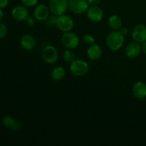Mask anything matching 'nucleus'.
<instances>
[{
  "mask_svg": "<svg viewBox=\"0 0 146 146\" xmlns=\"http://www.w3.org/2000/svg\"><path fill=\"white\" fill-rule=\"evenodd\" d=\"M125 41V36L120 31H114L108 34L106 37V45L111 51H117L122 48Z\"/></svg>",
  "mask_w": 146,
  "mask_h": 146,
  "instance_id": "nucleus-1",
  "label": "nucleus"
},
{
  "mask_svg": "<svg viewBox=\"0 0 146 146\" xmlns=\"http://www.w3.org/2000/svg\"><path fill=\"white\" fill-rule=\"evenodd\" d=\"M90 69L89 64L83 59H76L70 64V71L76 76L86 75Z\"/></svg>",
  "mask_w": 146,
  "mask_h": 146,
  "instance_id": "nucleus-2",
  "label": "nucleus"
},
{
  "mask_svg": "<svg viewBox=\"0 0 146 146\" xmlns=\"http://www.w3.org/2000/svg\"><path fill=\"white\" fill-rule=\"evenodd\" d=\"M48 7L51 14L56 17L63 15L68 9V0H50Z\"/></svg>",
  "mask_w": 146,
  "mask_h": 146,
  "instance_id": "nucleus-3",
  "label": "nucleus"
},
{
  "mask_svg": "<svg viewBox=\"0 0 146 146\" xmlns=\"http://www.w3.org/2000/svg\"><path fill=\"white\" fill-rule=\"evenodd\" d=\"M61 44L65 48L74 49L79 45L80 38L76 34L71 31L64 32L61 37Z\"/></svg>",
  "mask_w": 146,
  "mask_h": 146,
  "instance_id": "nucleus-4",
  "label": "nucleus"
},
{
  "mask_svg": "<svg viewBox=\"0 0 146 146\" xmlns=\"http://www.w3.org/2000/svg\"><path fill=\"white\" fill-rule=\"evenodd\" d=\"M56 26L62 32L71 31L74 27V19L66 14L58 16L56 19Z\"/></svg>",
  "mask_w": 146,
  "mask_h": 146,
  "instance_id": "nucleus-5",
  "label": "nucleus"
},
{
  "mask_svg": "<svg viewBox=\"0 0 146 146\" xmlns=\"http://www.w3.org/2000/svg\"><path fill=\"white\" fill-rule=\"evenodd\" d=\"M42 59L48 64H55L58 58V52L55 46L48 45L43 48L41 51Z\"/></svg>",
  "mask_w": 146,
  "mask_h": 146,
  "instance_id": "nucleus-6",
  "label": "nucleus"
},
{
  "mask_svg": "<svg viewBox=\"0 0 146 146\" xmlns=\"http://www.w3.org/2000/svg\"><path fill=\"white\" fill-rule=\"evenodd\" d=\"M68 9L75 14L86 13L89 4L87 0H68Z\"/></svg>",
  "mask_w": 146,
  "mask_h": 146,
  "instance_id": "nucleus-7",
  "label": "nucleus"
},
{
  "mask_svg": "<svg viewBox=\"0 0 146 146\" xmlns=\"http://www.w3.org/2000/svg\"><path fill=\"white\" fill-rule=\"evenodd\" d=\"M87 18L91 22L98 23L102 21L104 17V13L102 9L98 5L90 6L86 11Z\"/></svg>",
  "mask_w": 146,
  "mask_h": 146,
  "instance_id": "nucleus-8",
  "label": "nucleus"
},
{
  "mask_svg": "<svg viewBox=\"0 0 146 146\" xmlns=\"http://www.w3.org/2000/svg\"><path fill=\"white\" fill-rule=\"evenodd\" d=\"M49 7L44 4H40L36 6L34 10V17L36 20L39 21H44L47 19L50 16Z\"/></svg>",
  "mask_w": 146,
  "mask_h": 146,
  "instance_id": "nucleus-9",
  "label": "nucleus"
},
{
  "mask_svg": "<svg viewBox=\"0 0 146 146\" xmlns=\"http://www.w3.org/2000/svg\"><path fill=\"white\" fill-rule=\"evenodd\" d=\"M11 17L15 21L21 22L25 21L29 17V11L27 7L24 5L15 6L11 10Z\"/></svg>",
  "mask_w": 146,
  "mask_h": 146,
  "instance_id": "nucleus-10",
  "label": "nucleus"
},
{
  "mask_svg": "<svg viewBox=\"0 0 146 146\" xmlns=\"http://www.w3.org/2000/svg\"><path fill=\"white\" fill-rule=\"evenodd\" d=\"M132 38L136 42L141 43L146 41V26L140 24L135 26L132 31Z\"/></svg>",
  "mask_w": 146,
  "mask_h": 146,
  "instance_id": "nucleus-11",
  "label": "nucleus"
},
{
  "mask_svg": "<svg viewBox=\"0 0 146 146\" xmlns=\"http://www.w3.org/2000/svg\"><path fill=\"white\" fill-rule=\"evenodd\" d=\"M141 52L142 51H141V44H140V43L136 42L135 41L130 42L125 46V54L128 58H136L141 54Z\"/></svg>",
  "mask_w": 146,
  "mask_h": 146,
  "instance_id": "nucleus-12",
  "label": "nucleus"
},
{
  "mask_svg": "<svg viewBox=\"0 0 146 146\" xmlns=\"http://www.w3.org/2000/svg\"><path fill=\"white\" fill-rule=\"evenodd\" d=\"M132 93L134 96L139 99L146 98V84L143 81H137L132 87Z\"/></svg>",
  "mask_w": 146,
  "mask_h": 146,
  "instance_id": "nucleus-13",
  "label": "nucleus"
},
{
  "mask_svg": "<svg viewBox=\"0 0 146 146\" xmlns=\"http://www.w3.org/2000/svg\"><path fill=\"white\" fill-rule=\"evenodd\" d=\"M21 47L26 51H31L36 46V41L34 37L30 34H24L20 39Z\"/></svg>",
  "mask_w": 146,
  "mask_h": 146,
  "instance_id": "nucleus-14",
  "label": "nucleus"
},
{
  "mask_svg": "<svg viewBox=\"0 0 146 146\" xmlns=\"http://www.w3.org/2000/svg\"><path fill=\"white\" fill-rule=\"evenodd\" d=\"M87 56L88 58L92 61H96L99 59L102 56V48L96 44L89 46L87 50Z\"/></svg>",
  "mask_w": 146,
  "mask_h": 146,
  "instance_id": "nucleus-15",
  "label": "nucleus"
},
{
  "mask_svg": "<svg viewBox=\"0 0 146 146\" xmlns=\"http://www.w3.org/2000/svg\"><path fill=\"white\" fill-rule=\"evenodd\" d=\"M108 24L111 29L114 30V31H120L121 29L122 28L123 21L119 16L113 14L108 18Z\"/></svg>",
  "mask_w": 146,
  "mask_h": 146,
  "instance_id": "nucleus-16",
  "label": "nucleus"
},
{
  "mask_svg": "<svg viewBox=\"0 0 146 146\" xmlns=\"http://www.w3.org/2000/svg\"><path fill=\"white\" fill-rule=\"evenodd\" d=\"M66 76V70L62 66L55 67L51 72V79L56 81H59L64 79Z\"/></svg>",
  "mask_w": 146,
  "mask_h": 146,
  "instance_id": "nucleus-17",
  "label": "nucleus"
},
{
  "mask_svg": "<svg viewBox=\"0 0 146 146\" xmlns=\"http://www.w3.org/2000/svg\"><path fill=\"white\" fill-rule=\"evenodd\" d=\"M63 58H64V60L66 63L71 64L74 60H76L75 53L74 52V51H72V49H68V48H67L63 53Z\"/></svg>",
  "mask_w": 146,
  "mask_h": 146,
  "instance_id": "nucleus-18",
  "label": "nucleus"
},
{
  "mask_svg": "<svg viewBox=\"0 0 146 146\" xmlns=\"http://www.w3.org/2000/svg\"><path fill=\"white\" fill-rule=\"evenodd\" d=\"M16 120H14L10 115H6L2 118V124L6 128H9L11 130L16 123Z\"/></svg>",
  "mask_w": 146,
  "mask_h": 146,
  "instance_id": "nucleus-19",
  "label": "nucleus"
},
{
  "mask_svg": "<svg viewBox=\"0 0 146 146\" xmlns=\"http://www.w3.org/2000/svg\"><path fill=\"white\" fill-rule=\"evenodd\" d=\"M83 42L86 44V45H92L96 43V39L91 34H85L82 38Z\"/></svg>",
  "mask_w": 146,
  "mask_h": 146,
  "instance_id": "nucleus-20",
  "label": "nucleus"
},
{
  "mask_svg": "<svg viewBox=\"0 0 146 146\" xmlns=\"http://www.w3.org/2000/svg\"><path fill=\"white\" fill-rule=\"evenodd\" d=\"M20 1L26 7H33L37 5L38 0H20Z\"/></svg>",
  "mask_w": 146,
  "mask_h": 146,
  "instance_id": "nucleus-21",
  "label": "nucleus"
},
{
  "mask_svg": "<svg viewBox=\"0 0 146 146\" xmlns=\"http://www.w3.org/2000/svg\"><path fill=\"white\" fill-rule=\"evenodd\" d=\"M56 16L52 14L51 16H49V17L47 18V19L46 20V25L48 27H54V26H56Z\"/></svg>",
  "mask_w": 146,
  "mask_h": 146,
  "instance_id": "nucleus-22",
  "label": "nucleus"
},
{
  "mask_svg": "<svg viewBox=\"0 0 146 146\" xmlns=\"http://www.w3.org/2000/svg\"><path fill=\"white\" fill-rule=\"evenodd\" d=\"M7 26L4 23L0 21V39L4 38L7 35Z\"/></svg>",
  "mask_w": 146,
  "mask_h": 146,
  "instance_id": "nucleus-23",
  "label": "nucleus"
},
{
  "mask_svg": "<svg viewBox=\"0 0 146 146\" xmlns=\"http://www.w3.org/2000/svg\"><path fill=\"white\" fill-rule=\"evenodd\" d=\"M25 22L28 27H33L35 24V18H33L31 17H28L27 19L25 20Z\"/></svg>",
  "mask_w": 146,
  "mask_h": 146,
  "instance_id": "nucleus-24",
  "label": "nucleus"
},
{
  "mask_svg": "<svg viewBox=\"0 0 146 146\" xmlns=\"http://www.w3.org/2000/svg\"><path fill=\"white\" fill-rule=\"evenodd\" d=\"M9 0H0V8L4 9L8 6Z\"/></svg>",
  "mask_w": 146,
  "mask_h": 146,
  "instance_id": "nucleus-25",
  "label": "nucleus"
},
{
  "mask_svg": "<svg viewBox=\"0 0 146 146\" xmlns=\"http://www.w3.org/2000/svg\"><path fill=\"white\" fill-rule=\"evenodd\" d=\"M88 1V4L90 6H93V5H98L101 2L102 0H87Z\"/></svg>",
  "mask_w": 146,
  "mask_h": 146,
  "instance_id": "nucleus-26",
  "label": "nucleus"
},
{
  "mask_svg": "<svg viewBox=\"0 0 146 146\" xmlns=\"http://www.w3.org/2000/svg\"><path fill=\"white\" fill-rule=\"evenodd\" d=\"M141 51H142L143 54H146V41L144 42L141 43Z\"/></svg>",
  "mask_w": 146,
  "mask_h": 146,
  "instance_id": "nucleus-27",
  "label": "nucleus"
},
{
  "mask_svg": "<svg viewBox=\"0 0 146 146\" xmlns=\"http://www.w3.org/2000/svg\"><path fill=\"white\" fill-rule=\"evenodd\" d=\"M120 31H121V32L122 33V34H123L124 36H126L127 34H128V32H129V31H128V29L126 28V27H124V28H121V30H120Z\"/></svg>",
  "mask_w": 146,
  "mask_h": 146,
  "instance_id": "nucleus-28",
  "label": "nucleus"
},
{
  "mask_svg": "<svg viewBox=\"0 0 146 146\" xmlns=\"http://www.w3.org/2000/svg\"><path fill=\"white\" fill-rule=\"evenodd\" d=\"M3 18H4V11H2V9L0 8V21L2 20Z\"/></svg>",
  "mask_w": 146,
  "mask_h": 146,
  "instance_id": "nucleus-29",
  "label": "nucleus"
}]
</instances>
